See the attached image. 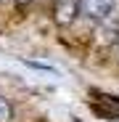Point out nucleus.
Masks as SVG:
<instances>
[{"instance_id": "nucleus-1", "label": "nucleus", "mask_w": 119, "mask_h": 122, "mask_svg": "<svg viewBox=\"0 0 119 122\" xmlns=\"http://www.w3.org/2000/svg\"><path fill=\"white\" fill-rule=\"evenodd\" d=\"M114 11V0H79V16L90 21H103Z\"/></svg>"}, {"instance_id": "nucleus-2", "label": "nucleus", "mask_w": 119, "mask_h": 122, "mask_svg": "<svg viewBox=\"0 0 119 122\" xmlns=\"http://www.w3.org/2000/svg\"><path fill=\"white\" fill-rule=\"evenodd\" d=\"M90 106H93L95 114H101V117H106V119H119V98H114V96L93 93Z\"/></svg>"}, {"instance_id": "nucleus-3", "label": "nucleus", "mask_w": 119, "mask_h": 122, "mask_svg": "<svg viewBox=\"0 0 119 122\" xmlns=\"http://www.w3.org/2000/svg\"><path fill=\"white\" fill-rule=\"evenodd\" d=\"M53 11H56V21L58 24H71L79 16V0H56Z\"/></svg>"}, {"instance_id": "nucleus-4", "label": "nucleus", "mask_w": 119, "mask_h": 122, "mask_svg": "<svg viewBox=\"0 0 119 122\" xmlns=\"http://www.w3.org/2000/svg\"><path fill=\"white\" fill-rule=\"evenodd\" d=\"M11 119H13V106L0 96V122H11Z\"/></svg>"}, {"instance_id": "nucleus-5", "label": "nucleus", "mask_w": 119, "mask_h": 122, "mask_svg": "<svg viewBox=\"0 0 119 122\" xmlns=\"http://www.w3.org/2000/svg\"><path fill=\"white\" fill-rule=\"evenodd\" d=\"M16 3H19V5H27V3H32V0H16Z\"/></svg>"}]
</instances>
